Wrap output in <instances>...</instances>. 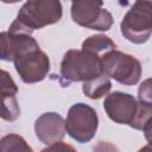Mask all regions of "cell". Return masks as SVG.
<instances>
[{"label": "cell", "mask_w": 152, "mask_h": 152, "mask_svg": "<svg viewBox=\"0 0 152 152\" xmlns=\"http://www.w3.org/2000/svg\"><path fill=\"white\" fill-rule=\"evenodd\" d=\"M20 116V107L15 95H0V118L5 121H15Z\"/></svg>", "instance_id": "13"}, {"label": "cell", "mask_w": 152, "mask_h": 152, "mask_svg": "<svg viewBox=\"0 0 152 152\" xmlns=\"http://www.w3.org/2000/svg\"><path fill=\"white\" fill-rule=\"evenodd\" d=\"M93 152H120L119 148L109 141H99L93 146Z\"/></svg>", "instance_id": "18"}, {"label": "cell", "mask_w": 152, "mask_h": 152, "mask_svg": "<svg viewBox=\"0 0 152 152\" xmlns=\"http://www.w3.org/2000/svg\"><path fill=\"white\" fill-rule=\"evenodd\" d=\"M70 13L74 23L90 30L108 31L114 23L112 13L103 7L102 1H91V0L72 1Z\"/></svg>", "instance_id": "8"}, {"label": "cell", "mask_w": 152, "mask_h": 152, "mask_svg": "<svg viewBox=\"0 0 152 152\" xmlns=\"http://www.w3.org/2000/svg\"><path fill=\"white\" fill-rule=\"evenodd\" d=\"M138 152H152V150H151V146H150V145H146V146L141 147Z\"/></svg>", "instance_id": "19"}, {"label": "cell", "mask_w": 152, "mask_h": 152, "mask_svg": "<svg viewBox=\"0 0 152 152\" xmlns=\"http://www.w3.org/2000/svg\"><path fill=\"white\" fill-rule=\"evenodd\" d=\"M0 152H34V151L21 135L15 133H10L0 139Z\"/></svg>", "instance_id": "12"}, {"label": "cell", "mask_w": 152, "mask_h": 152, "mask_svg": "<svg viewBox=\"0 0 152 152\" xmlns=\"http://www.w3.org/2000/svg\"><path fill=\"white\" fill-rule=\"evenodd\" d=\"M102 72L124 86H134L141 77V64L132 55L113 50L101 57Z\"/></svg>", "instance_id": "6"}, {"label": "cell", "mask_w": 152, "mask_h": 152, "mask_svg": "<svg viewBox=\"0 0 152 152\" xmlns=\"http://www.w3.org/2000/svg\"><path fill=\"white\" fill-rule=\"evenodd\" d=\"M112 89V81L106 75H101L94 80L83 82L82 90L84 95L91 100H99L104 95H108Z\"/></svg>", "instance_id": "11"}, {"label": "cell", "mask_w": 152, "mask_h": 152, "mask_svg": "<svg viewBox=\"0 0 152 152\" xmlns=\"http://www.w3.org/2000/svg\"><path fill=\"white\" fill-rule=\"evenodd\" d=\"M14 48H15V37L13 33L0 32V59L11 62L14 58Z\"/></svg>", "instance_id": "14"}, {"label": "cell", "mask_w": 152, "mask_h": 152, "mask_svg": "<svg viewBox=\"0 0 152 152\" xmlns=\"http://www.w3.org/2000/svg\"><path fill=\"white\" fill-rule=\"evenodd\" d=\"M121 34L133 44L146 43L152 32V2L135 1L120 24Z\"/></svg>", "instance_id": "5"}, {"label": "cell", "mask_w": 152, "mask_h": 152, "mask_svg": "<svg viewBox=\"0 0 152 152\" xmlns=\"http://www.w3.org/2000/svg\"><path fill=\"white\" fill-rule=\"evenodd\" d=\"M103 109L112 121L142 131L150 141L152 103L138 101L133 95L116 90L106 95Z\"/></svg>", "instance_id": "1"}, {"label": "cell", "mask_w": 152, "mask_h": 152, "mask_svg": "<svg viewBox=\"0 0 152 152\" xmlns=\"http://www.w3.org/2000/svg\"><path fill=\"white\" fill-rule=\"evenodd\" d=\"M151 80L147 78L146 81H144L139 89H138V101H141V102H146V103H152V100H151Z\"/></svg>", "instance_id": "16"}, {"label": "cell", "mask_w": 152, "mask_h": 152, "mask_svg": "<svg viewBox=\"0 0 152 152\" xmlns=\"http://www.w3.org/2000/svg\"><path fill=\"white\" fill-rule=\"evenodd\" d=\"M18 86L8 71L0 69V95H17Z\"/></svg>", "instance_id": "15"}, {"label": "cell", "mask_w": 152, "mask_h": 152, "mask_svg": "<svg viewBox=\"0 0 152 152\" xmlns=\"http://www.w3.org/2000/svg\"><path fill=\"white\" fill-rule=\"evenodd\" d=\"M34 133L44 145H52L62 141L65 137L64 119L56 112H48L37 118L34 122Z\"/></svg>", "instance_id": "9"}, {"label": "cell", "mask_w": 152, "mask_h": 152, "mask_svg": "<svg viewBox=\"0 0 152 152\" xmlns=\"http://www.w3.org/2000/svg\"><path fill=\"white\" fill-rule=\"evenodd\" d=\"M62 15L63 8L58 0H28L19 10L8 32L31 36L34 30L58 23Z\"/></svg>", "instance_id": "3"}, {"label": "cell", "mask_w": 152, "mask_h": 152, "mask_svg": "<svg viewBox=\"0 0 152 152\" xmlns=\"http://www.w3.org/2000/svg\"><path fill=\"white\" fill-rule=\"evenodd\" d=\"M84 51L91 52L97 55L99 57H102L103 55L116 50V44L106 34H94L88 38H86L82 43V49Z\"/></svg>", "instance_id": "10"}, {"label": "cell", "mask_w": 152, "mask_h": 152, "mask_svg": "<svg viewBox=\"0 0 152 152\" xmlns=\"http://www.w3.org/2000/svg\"><path fill=\"white\" fill-rule=\"evenodd\" d=\"M65 132L80 144L89 142L96 134L99 116L96 110L83 102L72 104L64 121Z\"/></svg>", "instance_id": "7"}, {"label": "cell", "mask_w": 152, "mask_h": 152, "mask_svg": "<svg viewBox=\"0 0 152 152\" xmlns=\"http://www.w3.org/2000/svg\"><path fill=\"white\" fill-rule=\"evenodd\" d=\"M103 75L101 57L95 53L71 49L61 62V83L63 87L71 82H87Z\"/></svg>", "instance_id": "4"}, {"label": "cell", "mask_w": 152, "mask_h": 152, "mask_svg": "<svg viewBox=\"0 0 152 152\" xmlns=\"http://www.w3.org/2000/svg\"><path fill=\"white\" fill-rule=\"evenodd\" d=\"M40 152H77V151L75 147H72L71 145H69L66 142L57 141V142L43 148Z\"/></svg>", "instance_id": "17"}, {"label": "cell", "mask_w": 152, "mask_h": 152, "mask_svg": "<svg viewBox=\"0 0 152 152\" xmlns=\"http://www.w3.org/2000/svg\"><path fill=\"white\" fill-rule=\"evenodd\" d=\"M15 37L14 68L24 83L43 81L50 71V59L40 50L37 40L30 34L13 33Z\"/></svg>", "instance_id": "2"}]
</instances>
